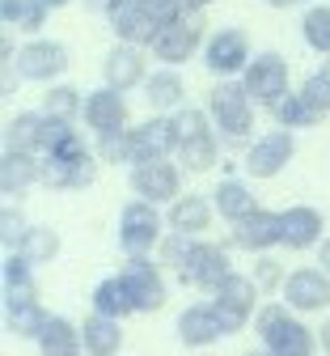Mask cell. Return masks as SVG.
Masks as SVG:
<instances>
[{"label": "cell", "instance_id": "cell-1", "mask_svg": "<svg viewBox=\"0 0 330 356\" xmlns=\"http://www.w3.org/2000/svg\"><path fill=\"white\" fill-rule=\"evenodd\" d=\"M254 331L271 356H313L317 352V331L297 318V309L284 301H267L254 314Z\"/></svg>", "mask_w": 330, "mask_h": 356}, {"label": "cell", "instance_id": "cell-2", "mask_svg": "<svg viewBox=\"0 0 330 356\" xmlns=\"http://www.w3.org/2000/svg\"><path fill=\"white\" fill-rule=\"evenodd\" d=\"M208 115L220 127V140L224 145H242L250 131H254V102L238 81H220L212 94H208Z\"/></svg>", "mask_w": 330, "mask_h": 356}, {"label": "cell", "instance_id": "cell-3", "mask_svg": "<svg viewBox=\"0 0 330 356\" xmlns=\"http://www.w3.org/2000/svg\"><path fill=\"white\" fill-rule=\"evenodd\" d=\"M233 276V263H229V246L220 242H191L182 267H178V280L186 289H199V293H216L224 280Z\"/></svg>", "mask_w": 330, "mask_h": 356}, {"label": "cell", "instance_id": "cell-4", "mask_svg": "<svg viewBox=\"0 0 330 356\" xmlns=\"http://www.w3.org/2000/svg\"><path fill=\"white\" fill-rule=\"evenodd\" d=\"M242 89L250 94L254 106H279L288 94H292V81H288V60L275 56V51H263L250 60V68L242 72Z\"/></svg>", "mask_w": 330, "mask_h": 356}, {"label": "cell", "instance_id": "cell-5", "mask_svg": "<svg viewBox=\"0 0 330 356\" xmlns=\"http://www.w3.org/2000/svg\"><path fill=\"white\" fill-rule=\"evenodd\" d=\"M119 246L127 259H140L161 246V212L157 204H145V200H131L123 204L119 212Z\"/></svg>", "mask_w": 330, "mask_h": 356}, {"label": "cell", "instance_id": "cell-6", "mask_svg": "<svg viewBox=\"0 0 330 356\" xmlns=\"http://www.w3.org/2000/svg\"><path fill=\"white\" fill-rule=\"evenodd\" d=\"M212 305H216L224 331L238 335V331H246V323H254V314H258V284H254L250 276H238V272H233V276L212 293Z\"/></svg>", "mask_w": 330, "mask_h": 356}, {"label": "cell", "instance_id": "cell-7", "mask_svg": "<svg viewBox=\"0 0 330 356\" xmlns=\"http://www.w3.org/2000/svg\"><path fill=\"white\" fill-rule=\"evenodd\" d=\"M119 276H123V284H127V293H131V301H135V314H157V309L170 301L165 276H161V267H157L149 254L127 259V263L119 267Z\"/></svg>", "mask_w": 330, "mask_h": 356}, {"label": "cell", "instance_id": "cell-8", "mask_svg": "<svg viewBox=\"0 0 330 356\" xmlns=\"http://www.w3.org/2000/svg\"><path fill=\"white\" fill-rule=\"evenodd\" d=\"M204 13H182L174 26H165L161 34H157V42H153V60H161L165 68H174V64H186L195 56V47L204 42Z\"/></svg>", "mask_w": 330, "mask_h": 356}, {"label": "cell", "instance_id": "cell-9", "mask_svg": "<svg viewBox=\"0 0 330 356\" xmlns=\"http://www.w3.org/2000/svg\"><path fill=\"white\" fill-rule=\"evenodd\" d=\"M106 22L127 47H153L161 34V26L145 9V0H106Z\"/></svg>", "mask_w": 330, "mask_h": 356}, {"label": "cell", "instance_id": "cell-10", "mask_svg": "<svg viewBox=\"0 0 330 356\" xmlns=\"http://www.w3.org/2000/svg\"><path fill=\"white\" fill-rule=\"evenodd\" d=\"M131 191L145 204H174V200H182V170L174 161L131 165Z\"/></svg>", "mask_w": 330, "mask_h": 356}, {"label": "cell", "instance_id": "cell-11", "mask_svg": "<svg viewBox=\"0 0 330 356\" xmlns=\"http://www.w3.org/2000/svg\"><path fill=\"white\" fill-rule=\"evenodd\" d=\"M297 153V136L288 127H271L263 131V140H254L246 149V174L250 178H275Z\"/></svg>", "mask_w": 330, "mask_h": 356}, {"label": "cell", "instance_id": "cell-12", "mask_svg": "<svg viewBox=\"0 0 330 356\" xmlns=\"http://www.w3.org/2000/svg\"><path fill=\"white\" fill-rule=\"evenodd\" d=\"M250 38L242 34V30H216L208 42H204V64H208V72H216V76H238V72H246L250 68Z\"/></svg>", "mask_w": 330, "mask_h": 356}, {"label": "cell", "instance_id": "cell-13", "mask_svg": "<svg viewBox=\"0 0 330 356\" xmlns=\"http://www.w3.org/2000/svg\"><path fill=\"white\" fill-rule=\"evenodd\" d=\"M284 305L297 309V314H317V309H330V276L322 267H297L284 280Z\"/></svg>", "mask_w": 330, "mask_h": 356}, {"label": "cell", "instance_id": "cell-14", "mask_svg": "<svg viewBox=\"0 0 330 356\" xmlns=\"http://www.w3.org/2000/svg\"><path fill=\"white\" fill-rule=\"evenodd\" d=\"M13 68H17L22 81H42V85H51V81L68 68V51L60 47V42H51V38H30L26 47L17 51Z\"/></svg>", "mask_w": 330, "mask_h": 356}, {"label": "cell", "instance_id": "cell-15", "mask_svg": "<svg viewBox=\"0 0 330 356\" xmlns=\"http://www.w3.org/2000/svg\"><path fill=\"white\" fill-rule=\"evenodd\" d=\"M322 229H326V220L309 204H292L279 212V246H288V250H317L326 238Z\"/></svg>", "mask_w": 330, "mask_h": 356}, {"label": "cell", "instance_id": "cell-16", "mask_svg": "<svg viewBox=\"0 0 330 356\" xmlns=\"http://www.w3.org/2000/svg\"><path fill=\"white\" fill-rule=\"evenodd\" d=\"M131 145H135V161L131 165H145V161H170V153H178V127L170 115H157L149 123L131 127Z\"/></svg>", "mask_w": 330, "mask_h": 356}, {"label": "cell", "instance_id": "cell-17", "mask_svg": "<svg viewBox=\"0 0 330 356\" xmlns=\"http://www.w3.org/2000/svg\"><path fill=\"white\" fill-rule=\"evenodd\" d=\"M42 170H38V183L42 187H56V191H81L98 178V161L93 153L85 157H38Z\"/></svg>", "mask_w": 330, "mask_h": 356}, {"label": "cell", "instance_id": "cell-18", "mask_svg": "<svg viewBox=\"0 0 330 356\" xmlns=\"http://www.w3.org/2000/svg\"><path fill=\"white\" fill-rule=\"evenodd\" d=\"M85 127H93V136H106V131H123L127 127V98L119 89L102 85L85 98V111H81Z\"/></svg>", "mask_w": 330, "mask_h": 356}, {"label": "cell", "instance_id": "cell-19", "mask_svg": "<svg viewBox=\"0 0 330 356\" xmlns=\"http://www.w3.org/2000/svg\"><path fill=\"white\" fill-rule=\"evenodd\" d=\"M220 335H229V331H224L212 301H195V305H186L178 314V339L186 348H212Z\"/></svg>", "mask_w": 330, "mask_h": 356}, {"label": "cell", "instance_id": "cell-20", "mask_svg": "<svg viewBox=\"0 0 330 356\" xmlns=\"http://www.w3.org/2000/svg\"><path fill=\"white\" fill-rule=\"evenodd\" d=\"M229 242L238 250H250V254H267L271 246H279V212L258 208L242 225H229Z\"/></svg>", "mask_w": 330, "mask_h": 356}, {"label": "cell", "instance_id": "cell-21", "mask_svg": "<svg viewBox=\"0 0 330 356\" xmlns=\"http://www.w3.org/2000/svg\"><path fill=\"white\" fill-rule=\"evenodd\" d=\"M153 72H149V60H145V47H127V42H115L110 56H106V85L110 89H131V85H145Z\"/></svg>", "mask_w": 330, "mask_h": 356}, {"label": "cell", "instance_id": "cell-22", "mask_svg": "<svg viewBox=\"0 0 330 356\" xmlns=\"http://www.w3.org/2000/svg\"><path fill=\"white\" fill-rule=\"evenodd\" d=\"M216 216V204L204 200V195H182L170 204V234H182V238H199Z\"/></svg>", "mask_w": 330, "mask_h": 356}, {"label": "cell", "instance_id": "cell-23", "mask_svg": "<svg viewBox=\"0 0 330 356\" xmlns=\"http://www.w3.org/2000/svg\"><path fill=\"white\" fill-rule=\"evenodd\" d=\"M212 204H216V212L229 220V225H242V220H250V216L258 212L254 191H250L246 183H238V178H224V183L212 191Z\"/></svg>", "mask_w": 330, "mask_h": 356}, {"label": "cell", "instance_id": "cell-24", "mask_svg": "<svg viewBox=\"0 0 330 356\" xmlns=\"http://www.w3.org/2000/svg\"><path fill=\"white\" fill-rule=\"evenodd\" d=\"M81 339H85V356H119L123 348V327L119 318H106V314H93L81 323Z\"/></svg>", "mask_w": 330, "mask_h": 356}, {"label": "cell", "instance_id": "cell-25", "mask_svg": "<svg viewBox=\"0 0 330 356\" xmlns=\"http://www.w3.org/2000/svg\"><path fill=\"white\" fill-rule=\"evenodd\" d=\"M42 127H47V115L42 111L13 115L9 127H5V153H30V157H38V149H42Z\"/></svg>", "mask_w": 330, "mask_h": 356}, {"label": "cell", "instance_id": "cell-26", "mask_svg": "<svg viewBox=\"0 0 330 356\" xmlns=\"http://www.w3.org/2000/svg\"><path fill=\"white\" fill-rule=\"evenodd\" d=\"M38 352H42V356H81V352H85L81 327H76V323H68L64 314H51L47 331L38 335Z\"/></svg>", "mask_w": 330, "mask_h": 356}, {"label": "cell", "instance_id": "cell-27", "mask_svg": "<svg viewBox=\"0 0 330 356\" xmlns=\"http://www.w3.org/2000/svg\"><path fill=\"white\" fill-rule=\"evenodd\" d=\"M38 170H42L38 157H30V153H5V161H0V191H5L9 200L26 195V187L38 183Z\"/></svg>", "mask_w": 330, "mask_h": 356}, {"label": "cell", "instance_id": "cell-28", "mask_svg": "<svg viewBox=\"0 0 330 356\" xmlns=\"http://www.w3.org/2000/svg\"><path fill=\"white\" fill-rule=\"evenodd\" d=\"M89 305H93V314H106V318H119V323L135 314V301H131V293H127L123 276H106L98 289H93Z\"/></svg>", "mask_w": 330, "mask_h": 356}, {"label": "cell", "instance_id": "cell-29", "mask_svg": "<svg viewBox=\"0 0 330 356\" xmlns=\"http://www.w3.org/2000/svg\"><path fill=\"white\" fill-rule=\"evenodd\" d=\"M0 284H5V305H22V301H38V284L34 272L22 254H9L0 267Z\"/></svg>", "mask_w": 330, "mask_h": 356}, {"label": "cell", "instance_id": "cell-30", "mask_svg": "<svg viewBox=\"0 0 330 356\" xmlns=\"http://www.w3.org/2000/svg\"><path fill=\"white\" fill-rule=\"evenodd\" d=\"M182 94H186V85H182V76L174 72V68H161V72H153L149 81H145V98H149V106L153 111H182Z\"/></svg>", "mask_w": 330, "mask_h": 356}, {"label": "cell", "instance_id": "cell-31", "mask_svg": "<svg viewBox=\"0 0 330 356\" xmlns=\"http://www.w3.org/2000/svg\"><path fill=\"white\" fill-rule=\"evenodd\" d=\"M51 323V314L42 309V301H22V305H5V327L17 339H38Z\"/></svg>", "mask_w": 330, "mask_h": 356}, {"label": "cell", "instance_id": "cell-32", "mask_svg": "<svg viewBox=\"0 0 330 356\" xmlns=\"http://www.w3.org/2000/svg\"><path fill=\"white\" fill-rule=\"evenodd\" d=\"M47 9L42 0H0V17H5V30H26V34H38L47 26Z\"/></svg>", "mask_w": 330, "mask_h": 356}, {"label": "cell", "instance_id": "cell-33", "mask_svg": "<svg viewBox=\"0 0 330 356\" xmlns=\"http://www.w3.org/2000/svg\"><path fill=\"white\" fill-rule=\"evenodd\" d=\"M13 254H22L30 267L51 263V259L60 254V234H56L51 225H30V229H26V238H22V246H17Z\"/></svg>", "mask_w": 330, "mask_h": 356}, {"label": "cell", "instance_id": "cell-34", "mask_svg": "<svg viewBox=\"0 0 330 356\" xmlns=\"http://www.w3.org/2000/svg\"><path fill=\"white\" fill-rule=\"evenodd\" d=\"M178 161L191 170V174H204V170H212L216 161H220V136L212 131V136H195V140H186V145H178Z\"/></svg>", "mask_w": 330, "mask_h": 356}, {"label": "cell", "instance_id": "cell-35", "mask_svg": "<svg viewBox=\"0 0 330 356\" xmlns=\"http://www.w3.org/2000/svg\"><path fill=\"white\" fill-rule=\"evenodd\" d=\"M81 111H85V98H81V89H72V85H51L42 94V115H51V119L72 123Z\"/></svg>", "mask_w": 330, "mask_h": 356}, {"label": "cell", "instance_id": "cell-36", "mask_svg": "<svg viewBox=\"0 0 330 356\" xmlns=\"http://www.w3.org/2000/svg\"><path fill=\"white\" fill-rule=\"evenodd\" d=\"M301 34L317 56H330V5H313L301 17Z\"/></svg>", "mask_w": 330, "mask_h": 356}, {"label": "cell", "instance_id": "cell-37", "mask_svg": "<svg viewBox=\"0 0 330 356\" xmlns=\"http://www.w3.org/2000/svg\"><path fill=\"white\" fill-rule=\"evenodd\" d=\"M93 157L98 161H135V145L131 131H106V136H93Z\"/></svg>", "mask_w": 330, "mask_h": 356}, {"label": "cell", "instance_id": "cell-38", "mask_svg": "<svg viewBox=\"0 0 330 356\" xmlns=\"http://www.w3.org/2000/svg\"><path fill=\"white\" fill-rule=\"evenodd\" d=\"M297 98L305 102V111L322 123L326 115H330V81L322 76V72H313V76H305V85L297 89Z\"/></svg>", "mask_w": 330, "mask_h": 356}, {"label": "cell", "instance_id": "cell-39", "mask_svg": "<svg viewBox=\"0 0 330 356\" xmlns=\"http://www.w3.org/2000/svg\"><path fill=\"white\" fill-rule=\"evenodd\" d=\"M174 127H178V140H195V136H212V115L199 111V106H182L174 115Z\"/></svg>", "mask_w": 330, "mask_h": 356}, {"label": "cell", "instance_id": "cell-40", "mask_svg": "<svg viewBox=\"0 0 330 356\" xmlns=\"http://www.w3.org/2000/svg\"><path fill=\"white\" fill-rule=\"evenodd\" d=\"M271 119H275L279 127H288V131H297V127H317V119L305 111V102H301L297 94H288L279 106H271Z\"/></svg>", "mask_w": 330, "mask_h": 356}, {"label": "cell", "instance_id": "cell-41", "mask_svg": "<svg viewBox=\"0 0 330 356\" xmlns=\"http://www.w3.org/2000/svg\"><path fill=\"white\" fill-rule=\"evenodd\" d=\"M250 280L258 284V293H263V297H271L275 289H284V280H288V276H284V267H279L271 254H258V263H254Z\"/></svg>", "mask_w": 330, "mask_h": 356}, {"label": "cell", "instance_id": "cell-42", "mask_svg": "<svg viewBox=\"0 0 330 356\" xmlns=\"http://www.w3.org/2000/svg\"><path fill=\"white\" fill-rule=\"evenodd\" d=\"M26 229H30V225H26V216H22V212H17L13 204H9L5 212H0V242H5L9 250H17V246H22Z\"/></svg>", "mask_w": 330, "mask_h": 356}, {"label": "cell", "instance_id": "cell-43", "mask_svg": "<svg viewBox=\"0 0 330 356\" xmlns=\"http://www.w3.org/2000/svg\"><path fill=\"white\" fill-rule=\"evenodd\" d=\"M191 242H195V238H182V234H165V238H161V263H165V267H174V272H178V267H182V259H186V250H191Z\"/></svg>", "mask_w": 330, "mask_h": 356}, {"label": "cell", "instance_id": "cell-44", "mask_svg": "<svg viewBox=\"0 0 330 356\" xmlns=\"http://www.w3.org/2000/svg\"><path fill=\"white\" fill-rule=\"evenodd\" d=\"M208 5H212V0H178V9H182V13H204Z\"/></svg>", "mask_w": 330, "mask_h": 356}, {"label": "cell", "instance_id": "cell-45", "mask_svg": "<svg viewBox=\"0 0 330 356\" xmlns=\"http://www.w3.org/2000/svg\"><path fill=\"white\" fill-rule=\"evenodd\" d=\"M317 263H322V272L330 276V238H322V246H317Z\"/></svg>", "mask_w": 330, "mask_h": 356}, {"label": "cell", "instance_id": "cell-46", "mask_svg": "<svg viewBox=\"0 0 330 356\" xmlns=\"http://www.w3.org/2000/svg\"><path fill=\"white\" fill-rule=\"evenodd\" d=\"M317 348H322V352L330 356V318H326V323L317 327Z\"/></svg>", "mask_w": 330, "mask_h": 356}, {"label": "cell", "instance_id": "cell-47", "mask_svg": "<svg viewBox=\"0 0 330 356\" xmlns=\"http://www.w3.org/2000/svg\"><path fill=\"white\" fill-rule=\"evenodd\" d=\"M271 9H288V5H297V0H267Z\"/></svg>", "mask_w": 330, "mask_h": 356}, {"label": "cell", "instance_id": "cell-48", "mask_svg": "<svg viewBox=\"0 0 330 356\" xmlns=\"http://www.w3.org/2000/svg\"><path fill=\"white\" fill-rule=\"evenodd\" d=\"M42 5H47V9H64V5H68V0H42Z\"/></svg>", "mask_w": 330, "mask_h": 356}, {"label": "cell", "instance_id": "cell-49", "mask_svg": "<svg viewBox=\"0 0 330 356\" xmlns=\"http://www.w3.org/2000/svg\"><path fill=\"white\" fill-rule=\"evenodd\" d=\"M246 356H271V352H267V348H254V352H246Z\"/></svg>", "mask_w": 330, "mask_h": 356}, {"label": "cell", "instance_id": "cell-50", "mask_svg": "<svg viewBox=\"0 0 330 356\" xmlns=\"http://www.w3.org/2000/svg\"><path fill=\"white\" fill-rule=\"evenodd\" d=\"M89 5H93V0H89Z\"/></svg>", "mask_w": 330, "mask_h": 356}]
</instances>
